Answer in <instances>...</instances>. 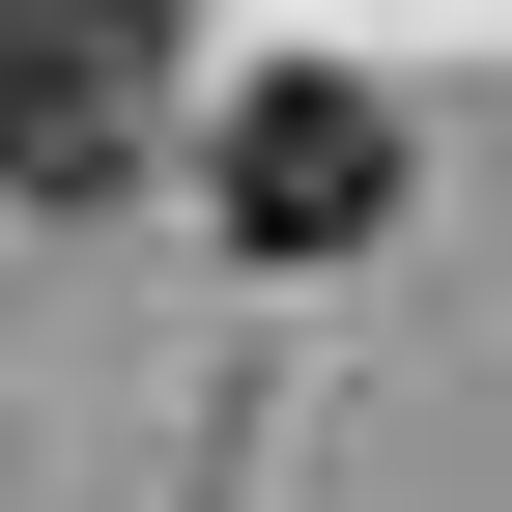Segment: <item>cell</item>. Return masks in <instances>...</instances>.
Instances as JSON below:
<instances>
[{
  "mask_svg": "<svg viewBox=\"0 0 512 512\" xmlns=\"http://www.w3.org/2000/svg\"><path fill=\"white\" fill-rule=\"evenodd\" d=\"M171 29H200V0H0V200H86V171L143 143Z\"/></svg>",
  "mask_w": 512,
  "mask_h": 512,
  "instance_id": "obj_2",
  "label": "cell"
},
{
  "mask_svg": "<svg viewBox=\"0 0 512 512\" xmlns=\"http://www.w3.org/2000/svg\"><path fill=\"white\" fill-rule=\"evenodd\" d=\"M200 200H228V256H370L399 228V114H370L342 57H285V86L200 114Z\"/></svg>",
  "mask_w": 512,
  "mask_h": 512,
  "instance_id": "obj_1",
  "label": "cell"
}]
</instances>
